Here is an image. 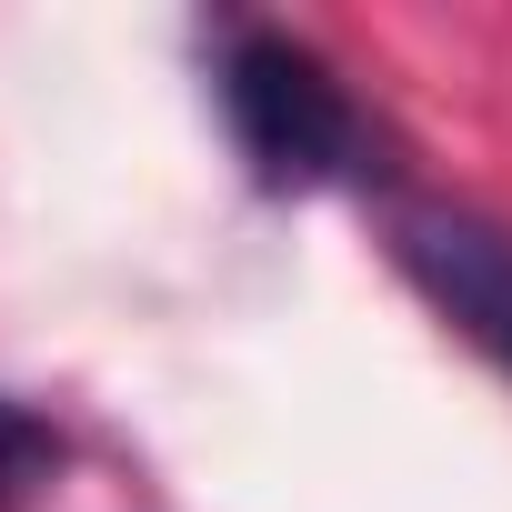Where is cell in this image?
Listing matches in <instances>:
<instances>
[{
	"label": "cell",
	"instance_id": "6da1fadb",
	"mask_svg": "<svg viewBox=\"0 0 512 512\" xmlns=\"http://www.w3.org/2000/svg\"><path fill=\"white\" fill-rule=\"evenodd\" d=\"M221 121L262 191H372L382 181V121L352 101V81L282 21H221L211 61Z\"/></svg>",
	"mask_w": 512,
	"mask_h": 512
},
{
	"label": "cell",
	"instance_id": "7a4b0ae2",
	"mask_svg": "<svg viewBox=\"0 0 512 512\" xmlns=\"http://www.w3.org/2000/svg\"><path fill=\"white\" fill-rule=\"evenodd\" d=\"M382 251H392V272H402L492 372H512V231H502L492 211L392 201V211H382Z\"/></svg>",
	"mask_w": 512,
	"mask_h": 512
},
{
	"label": "cell",
	"instance_id": "3957f363",
	"mask_svg": "<svg viewBox=\"0 0 512 512\" xmlns=\"http://www.w3.org/2000/svg\"><path fill=\"white\" fill-rule=\"evenodd\" d=\"M61 432L31 412V402H11L0 392V512H41L51 502V482H61Z\"/></svg>",
	"mask_w": 512,
	"mask_h": 512
}]
</instances>
